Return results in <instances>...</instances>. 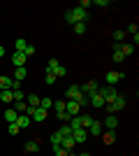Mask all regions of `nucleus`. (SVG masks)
Segmentation results:
<instances>
[{
    "instance_id": "1",
    "label": "nucleus",
    "mask_w": 139,
    "mask_h": 156,
    "mask_svg": "<svg viewBox=\"0 0 139 156\" xmlns=\"http://www.w3.org/2000/svg\"><path fill=\"white\" fill-rule=\"evenodd\" d=\"M65 21L70 23V26H74V23H86V21H88V9L72 7V9H67V12H65Z\"/></svg>"
},
{
    "instance_id": "2",
    "label": "nucleus",
    "mask_w": 139,
    "mask_h": 156,
    "mask_svg": "<svg viewBox=\"0 0 139 156\" xmlns=\"http://www.w3.org/2000/svg\"><path fill=\"white\" fill-rule=\"evenodd\" d=\"M123 107H125V98H123V96H116V98H114V103L104 105L107 114H116V112H118V110H123Z\"/></svg>"
},
{
    "instance_id": "3",
    "label": "nucleus",
    "mask_w": 139,
    "mask_h": 156,
    "mask_svg": "<svg viewBox=\"0 0 139 156\" xmlns=\"http://www.w3.org/2000/svg\"><path fill=\"white\" fill-rule=\"evenodd\" d=\"M98 93H100L102 98H104V103H107V105H109V103H114V98L118 96L114 86H102V89H98Z\"/></svg>"
},
{
    "instance_id": "4",
    "label": "nucleus",
    "mask_w": 139,
    "mask_h": 156,
    "mask_svg": "<svg viewBox=\"0 0 139 156\" xmlns=\"http://www.w3.org/2000/svg\"><path fill=\"white\" fill-rule=\"evenodd\" d=\"M72 140H74V144H84V142L88 140V130H86V128L72 130Z\"/></svg>"
},
{
    "instance_id": "5",
    "label": "nucleus",
    "mask_w": 139,
    "mask_h": 156,
    "mask_svg": "<svg viewBox=\"0 0 139 156\" xmlns=\"http://www.w3.org/2000/svg\"><path fill=\"white\" fill-rule=\"evenodd\" d=\"M79 89H81V93H84V96H88V98H91L93 93H98V89H100V86H98V82H86V84H84V86H79Z\"/></svg>"
},
{
    "instance_id": "6",
    "label": "nucleus",
    "mask_w": 139,
    "mask_h": 156,
    "mask_svg": "<svg viewBox=\"0 0 139 156\" xmlns=\"http://www.w3.org/2000/svg\"><path fill=\"white\" fill-rule=\"evenodd\" d=\"M86 130H88V137H91V135L93 137H100V135H102V124H100L98 119H93V124L88 126Z\"/></svg>"
},
{
    "instance_id": "7",
    "label": "nucleus",
    "mask_w": 139,
    "mask_h": 156,
    "mask_svg": "<svg viewBox=\"0 0 139 156\" xmlns=\"http://www.w3.org/2000/svg\"><path fill=\"white\" fill-rule=\"evenodd\" d=\"M125 77V75H123V72H107V77H104V82H107V86H114L116 84V82H118V79H123Z\"/></svg>"
},
{
    "instance_id": "8",
    "label": "nucleus",
    "mask_w": 139,
    "mask_h": 156,
    "mask_svg": "<svg viewBox=\"0 0 139 156\" xmlns=\"http://www.w3.org/2000/svg\"><path fill=\"white\" fill-rule=\"evenodd\" d=\"M65 112L70 117H79V103H74V100H65Z\"/></svg>"
},
{
    "instance_id": "9",
    "label": "nucleus",
    "mask_w": 139,
    "mask_h": 156,
    "mask_svg": "<svg viewBox=\"0 0 139 156\" xmlns=\"http://www.w3.org/2000/svg\"><path fill=\"white\" fill-rule=\"evenodd\" d=\"M88 103H91L95 110H100V107H104V105H107V103H104V98L100 96V93H93V96L88 98Z\"/></svg>"
},
{
    "instance_id": "10",
    "label": "nucleus",
    "mask_w": 139,
    "mask_h": 156,
    "mask_svg": "<svg viewBox=\"0 0 139 156\" xmlns=\"http://www.w3.org/2000/svg\"><path fill=\"white\" fill-rule=\"evenodd\" d=\"M23 63H26V54L14 51L12 54V65H14V68H23Z\"/></svg>"
},
{
    "instance_id": "11",
    "label": "nucleus",
    "mask_w": 139,
    "mask_h": 156,
    "mask_svg": "<svg viewBox=\"0 0 139 156\" xmlns=\"http://www.w3.org/2000/svg\"><path fill=\"white\" fill-rule=\"evenodd\" d=\"M7 89H14V79L7 75H0V91H7Z\"/></svg>"
},
{
    "instance_id": "12",
    "label": "nucleus",
    "mask_w": 139,
    "mask_h": 156,
    "mask_svg": "<svg viewBox=\"0 0 139 156\" xmlns=\"http://www.w3.org/2000/svg\"><path fill=\"white\" fill-rule=\"evenodd\" d=\"M30 121H33V119L28 117V114H19V117H16V121H14V124L19 126L21 130H23V128H28V126H30Z\"/></svg>"
},
{
    "instance_id": "13",
    "label": "nucleus",
    "mask_w": 139,
    "mask_h": 156,
    "mask_svg": "<svg viewBox=\"0 0 139 156\" xmlns=\"http://www.w3.org/2000/svg\"><path fill=\"white\" fill-rule=\"evenodd\" d=\"M79 96H81V89H79L77 84H72V86L65 91V98H67V100H74V98H79Z\"/></svg>"
},
{
    "instance_id": "14",
    "label": "nucleus",
    "mask_w": 139,
    "mask_h": 156,
    "mask_svg": "<svg viewBox=\"0 0 139 156\" xmlns=\"http://www.w3.org/2000/svg\"><path fill=\"white\" fill-rule=\"evenodd\" d=\"M104 126H107V130H116V126H118V119H116V114H107Z\"/></svg>"
},
{
    "instance_id": "15",
    "label": "nucleus",
    "mask_w": 139,
    "mask_h": 156,
    "mask_svg": "<svg viewBox=\"0 0 139 156\" xmlns=\"http://www.w3.org/2000/svg\"><path fill=\"white\" fill-rule=\"evenodd\" d=\"M26 107H28L26 100H14L12 103V110L16 112V114H26Z\"/></svg>"
},
{
    "instance_id": "16",
    "label": "nucleus",
    "mask_w": 139,
    "mask_h": 156,
    "mask_svg": "<svg viewBox=\"0 0 139 156\" xmlns=\"http://www.w3.org/2000/svg\"><path fill=\"white\" fill-rule=\"evenodd\" d=\"M46 117H49V112H46V110H42V107H37V110L33 112V121H44Z\"/></svg>"
},
{
    "instance_id": "17",
    "label": "nucleus",
    "mask_w": 139,
    "mask_h": 156,
    "mask_svg": "<svg viewBox=\"0 0 139 156\" xmlns=\"http://www.w3.org/2000/svg\"><path fill=\"white\" fill-rule=\"evenodd\" d=\"M28 77V72H26V68H16V72H14V82H19V84H21V82H23V79H26Z\"/></svg>"
},
{
    "instance_id": "18",
    "label": "nucleus",
    "mask_w": 139,
    "mask_h": 156,
    "mask_svg": "<svg viewBox=\"0 0 139 156\" xmlns=\"http://www.w3.org/2000/svg\"><path fill=\"white\" fill-rule=\"evenodd\" d=\"M26 105L28 107H40V96H37V93H30V96L26 98Z\"/></svg>"
},
{
    "instance_id": "19",
    "label": "nucleus",
    "mask_w": 139,
    "mask_h": 156,
    "mask_svg": "<svg viewBox=\"0 0 139 156\" xmlns=\"http://www.w3.org/2000/svg\"><path fill=\"white\" fill-rule=\"evenodd\" d=\"M23 149H26L28 154H35V151H40V144L35 142V140H28V142L23 144Z\"/></svg>"
},
{
    "instance_id": "20",
    "label": "nucleus",
    "mask_w": 139,
    "mask_h": 156,
    "mask_svg": "<svg viewBox=\"0 0 139 156\" xmlns=\"http://www.w3.org/2000/svg\"><path fill=\"white\" fill-rule=\"evenodd\" d=\"M60 147L67 149V151H72L74 149V140H72V137H63V140H60Z\"/></svg>"
},
{
    "instance_id": "21",
    "label": "nucleus",
    "mask_w": 139,
    "mask_h": 156,
    "mask_svg": "<svg viewBox=\"0 0 139 156\" xmlns=\"http://www.w3.org/2000/svg\"><path fill=\"white\" fill-rule=\"evenodd\" d=\"M16 117H19V114H16L12 107H9V110H5V121H7V124H14V121H16Z\"/></svg>"
},
{
    "instance_id": "22",
    "label": "nucleus",
    "mask_w": 139,
    "mask_h": 156,
    "mask_svg": "<svg viewBox=\"0 0 139 156\" xmlns=\"http://www.w3.org/2000/svg\"><path fill=\"white\" fill-rule=\"evenodd\" d=\"M0 100H5V103H9V105H12V103H14L12 89H7V91H0Z\"/></svg>"
},
{
    "instance_id": "23",
    "label": "nucleus",
    "mask_w": 139,
    "mask_h": 156,
    "mask_svg": "<svg viewBox=\"0 0 139 156\" xmlns=\"http://www.w3.org/2000/svg\"><path fill=\"white\" fill-rule=\"evenodd\" d=\"M123 58H125V56H123V51H121V44H114V61L121 63Z\"/></svg>"
},
{
    "instance_id": "24",
    "label": "nucleus",
    "mask_w": 139,
    "mask_h": 156,
    "mask_svg": "<svg viewBox=\"0 0 139 156\" xmlns=\"http://www.w3.org/2000/svg\"><path fill=\"white\" fill-rule=\"evenodd\" d=\"M40 107H42V110H46V112H49V110L53 107V100H51V98H40Z\"/></svg>"
},
{
    "instance_id": "25",
    "label": "nucleus",
    "mask_w": 139,
    "mask_h": 156,
    "mask_svg": "<svg viewBox=\"0 0 139 156\" xmlns=\"http://www.w3.org/2000/svg\"><path fill=\"white\" fill-rule=\"evenodd\" d=\"M79 121H81V128H88V126L93 124V117H88V114H81Z\"/></svg>"
},
{
    "instance_id": "26",
    "label": "nucleus",
    "mask_w": 139,
    "mask_h": 156,
    "mask_svg": "<svg viewBox=\"0 0 139 156\" xmlns=\"http://www.w3.org/2000/svg\"><path fill=\"white\" fill-rule=\"evenodd\" d=\"M26 44H28L26 40H23V37H19V40H16V42H14V49H16V51H21V54H23V49H26Z\"/></svg>"
},
{
    "instance_id": "27",
    "label": "nucleus",
    "mask_w": 139,
    "mask_h": 156,
    "mask_svg": "<svg viewBox=\"0 0 139 156\" xmlns=\"http://www.w3.org/2000/svg\"><path fill=\"white\" fill-rule=\"evenodd\" d=\"M58 133H60V137H72V128H70V126H60V130H58Z\"/></svg>"
},
{
    "instance_id": "28",
    "label": "nucleus",
    "mask_w": 139,
    "mask_h": 156,
    "mask_svg": "<svg viewBox=\"0 0 139 156\" xmlns=\"http://www.w3.org/2000/svg\"><path fill=\"white\" fill-rule=\"evenodd\" d=\"M58 58H51V61H49V63H46V72H51V75H53V70H56V68H58Z\"/></svg>"
},
{
    "instance_id": "29",
    "label": "nucleus",
    "mask_w": 139,
    "mask_h": 156,
    "mask_svg": "<svg viewBox=\"0 0 139 156\" xmlns=\"http://www.w3.org/2000/svg\"><path fill=\"white\" fill-rule=\"evenodd\" d=\"M53 110H56V114L65 112V100H56V103H53Z\"/></svg>"
},
{
    "instance_id": "30",
    "label": "nucleus",
    "mask_w": 139,
    "mask_h": 156,
    "mask_svg": "<svg viewBox=\"0 0 139 156\" xmlns=\"http://www.w3.org/2000/svg\"><path fill=\"white\" fill-rule=\"evenodd\" d=\"M121 51H123V56H130L134 51V47L132 44H121Z\"/></svg>"
},
{
    "instance_id": "31",
    "label": "nucleus",
    "mask_w": 139,
    "mask_h": 156,
    "mask_svg": "<svg viewBox=\"0 0 139 156\" xmlns=\"http://www.w3.org/2000/svg\"><path fill=\"white\" fill-rule=\"evenodd\" d=\"M74 33H77V35H84V33H86V23H74Z\"/></svg>"
},
{
    "instance_id": "32",
    "label": "nucleus",
    "mask_w": 139,
    "mask_h": 156,
    "mask_svg": "<svg viewBox=\"0 0 139 156\" xmlns=\"http://www.w3.org/2000/svg\"><path fill=\"white\" fill-rule=\"evenodd\" d=\"M60 140H63V137H60V133L56 130V133L51 135V144H53V147H60Z\"/></svg>"
},
{
    "instance_id": "33",
    "label": "nucleus",
    "mask_w": 139,
    "mask_h": 156,
    "mask_svg": "<svg viewBox=\"0 0 139 156\" xmlns=\"http://www.w3.org/2000/svg\"><path fill=\"white\" fill-rule=\"evenodd\" d=\"M123 37H125V30H116V33H114V40H116L118 44L123 42Z\"/></svg>"
},
{
    "instance_id": "34",
    "label": "nucleus",
    "mask_w": 139,
    "mask_h": 156,
    "mask_svg": "<svg viewBox=\"0 0 139 156\" xmlns=\"http://www.w3.org/2000/svg\"><path fill=\"white\" fill-rule=\"evenodd\" d=\"M12 96H14V100H26L23 93H21V89H12Z\"/></svg>"
},
{
    "instance_id": "35",
    "label": "nucleus",
    "mask_w": 139,
    "mask_h": 156,
    "mask_svg": "<svg viewBox=\"0 0 139 156\" xmlns=\"http://www.w3.org/2000/svg\"><path fill=\"white\" fill-rule=\"evenodd\" d=\"M74 103H79V107H81V105H88V96H84V93H81L79 98H74Z\"/></svg>"
},
{
    "instance_id": "36",
    "label": "nucleus",
    "mask_w": 139,
    "mask_h": 156,
    "mask_svg": "<svg viewBox=\"0 0 139 156\" xmlns=\"http://www.w3.org/2000/svg\"><path fill=\"white\" fill-rule=\"evenodd\" d=\"M23 54H26V58H28V56H35V47H33V44H26Z\"/></svg>"
},
{
    "instance_id": "37",
    "label": "nucleus",
    "mask_w": 139,
    "mask_h": 156,
    "mask_svg": "<svg viewBox=\"0 0 139 156\" xmlns=\"http://www.w3.org/2000/svg\"><path fill=\"white\" fill-rule=\"evenodd\" d=\"M53 151H56V156H70V151L63 149V147H53Z\"/></svg>"
},
{
    "instance_id": "38",
    "label": "nucleus",
    "mask_w": 139,
    "mask_h": 156,
    "mask_svg": "<svg viewBox=\"0 0 139 156\" xmlns=\"http://www.w3.org/2000/svg\"><path fill=\"white\" fill-rule=\"evenodd\" d=\"M9 133H12V135H19V133H21V128H19L16 124H9Z\"/></svg>"
},
{
    "instance_id": "39",
    "label": "nucleus",
    "mask_w": 139,
    "mask_h": 156,
    "mask_svg": "<svg viewBox=\"0 0 139 156\" xmlns=\"http://www.w3.org/2000/svg\"><path fill=\"white\" fill-rule=\"evenodd\" d=\"M104 142H107V144H111V142H114V130H109V133H104Z\"/></svg>"
},
{
    "instance_id": "40",
    "label": "nucleus",
    "mask_w": 139,
    "mask_h": 156,
    "mask_svg": "<svg viewBox=\"0 0 139 156\" xmlns=\"http://www.w3.org/2000/svg\"><path fill=\"white\" fill-rule=\"evenodd\" d=\"M46 84H56V75H51V72H46Z\"/></svg>"
},
{
    "instance_id": "41",
    "label": "nucleus",
    "mask_w": 139,
    "mask_h": 156,
    "mask_svg": "<svg viewBox=\"0 0 139 156\" xmlns=\"http://www.w3.org/2000/svg\"><path fill=\"white\" fill-rule=\"evenodd\" d=\"M58 119H60V121H70V119H72V117H70L67 112H60V114H58Z\"/></svg>"
},
{
    "instance_id": "42",
    "label": "nucleus",
    "mask_w": 139,
    "mask_h": 156,
    "mask_svg": "<svg viewBox=\"0 0 139 156\" xmlns=\"http://www.w3.org/2000/svg\"><path fill=\"white\" fill-rule=\"evenodd\" d=\"M93 5H98V7H107V5H109V0H95Z\"/></svg>"
},
{
    "instance_id": "43",
    "label": "nucleus",
    "mask_w": 139,
    "mask_h": 156,
    "mask_svg": "<svg viewBox=\"0 0 139 156\" xmlns=\"http://www.w3.org/2000/svg\"><path fill=\"white\" fill-rule=\"evenodd\" d=\"M127 33H132V35H137V26H134V23H132V26H127Z\"/></svg>"
},
{
    "instance_id": "44",
    "label": "nucleus",
    "mask_w": 139,
    "mask_h": 156,
    "mask_svg": "<svg viewBox=\"0 0 139 156\" xmlns=\"http://www.w3.org/2000/svg\"><path fill=\"white\" fill-rule=\"evenodd\" d=\"M2 56H5V47L0 44V58H2Z\"/></svg>"
}]
</instances>
